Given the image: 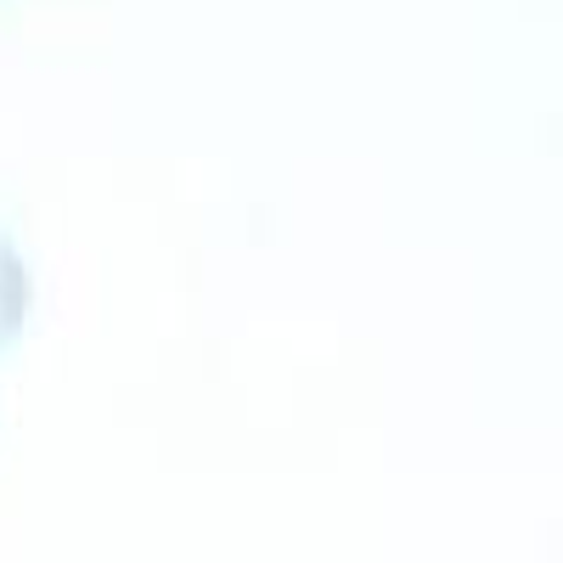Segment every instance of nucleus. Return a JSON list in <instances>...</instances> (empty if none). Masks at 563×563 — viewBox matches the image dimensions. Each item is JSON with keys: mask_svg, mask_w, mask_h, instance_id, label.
I'll return each instance as SVG.
<instances>
[]
</instances>
